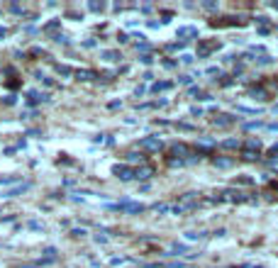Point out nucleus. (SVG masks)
Masks as SVG:
<instances>
[{
  "label": "nucleus",
  "instance_id": "e433bc0d",
  "mask_svg": "<svg viewBox=\"0 0 278 268\" xmlns=\"http://www.w3.org/2000/svg\"><path fill=\"white\" fill-rule=\"evenodd\" d=\"M191 81H193V76H181V83L183 86H191Z\"/></svg>",
  "mask_w": 278,
  "mask_h": 268
},
{
  "label": "nucleus",
  "instance_id": "4be33fe9",
  "mask_svg": "<svg viewBox=\"0 0 278 268\" xmlns=\"http://www.w3.org/2000/svg\"><path fill=\"white\" fill-rule=\"evenodd\" d=\"M59 27H61V20H52V22L44 25V32H54V30H59Z\"/></svg>",
  "mask_w": 278,
  "mask_h": 268
},
{
  "label": "nucleus",
  "instance_id": "c9c22d12",
  "mask_svg": "<svg viewBox=\"0 0 278 268\" xmlns=\"http://www.w3.org/2000/svg\"><path fill=\"white\" fill-rule=\"evenodd\" d=\"M191 115H193V117H200V115H203V107H191Z\"/></svg>",
  "mask_w": 278,
  "mask_h": 268
},
{
  "label": "nucleus",
  "instance_id": "9b49d317",
  "mask_svg": "<svg viewBox=\"0 0 278 268\" xmlns=\"http://www.w3.org/2000/svg\"><path fill=\"white\" fill-rule=\"evenodd\" d=\"M232 122H234L232 115H217V117L212 119V124H215V127H229Z\"/></svg>",
  "mask_w": 278,
  "mask_h": 268
},
{
  "label": "nucleus",
  "instance_id": "b1692460",
  "mask_svg": "<svg viewBox=\"0 0 278 268\" xmlns=\"http://www.w3.org/2000/svg\"><path fill=\"white\" fill-rule=\"evenodd\" d=\"M261 127H266V124H264V122H247V124H244L247 132H251V129H261Z\"/></svg>",
  "mask_w": 278,
  "mask_h": 268
},
{
  "label": "nucleus",
  "instance_id": "ea45409f",
  "mask_svg": "<svg viewBox=\"0 0 278 268\" xmlns=\"http://www.w3.org/2000/svg\"><path fill=\"white\" fill-rule=\"evenodd\" d=\"M90 10H95V12H100V10H103V5H98V2H90Z\"/></svg>",
  "mask_w": 278,
  "mask_h": 268
},
{
  "label": "nucleus",
  "instance_id": "393cba45",
  "mask_svg": "<svg viewBox=\"0 0 278 268\" xmlns=\"http://www.w3.org/2000/svg\"><path fill=\"white\" fill-rule=\"evenodd\" d=\"M56 73H59V76H73V71H71L69 66H56Z\"/></svg>",
  "mask_w": 278,
  "mask_h": 268
},
{
  "label": "nucleus",
  "instance_id": "ddd939ff",
  "mask_svg": "<svg viewBox=\"0 0 278 268\" xmlns=\"http://www.w3.org/2000/svg\"><path fill=\"white\" fill-rule=\"evenodd\" d=\"M127 163H139V166H144V154L130 151V154H127Z\"/></svg>",
  "mask_w": 278,
  "mask_h": 268
},
{
  "label": "nucleus",
  "instance_id": "6ab92c4d",
  "mask_svg": "<svg viewBox=\"0 0 278 268\" xmlns=\"http://www.w3.org/2000/svg\"><path fill=\"white\" fill-rule=\"evenodd\" d=\"M242 159H244V161H256V159H259V151L242 149Z\"/></svg>",
  "mask_w": 278,
  "mask_h": 268
},
{
  "label": "nucleus",
  "instance_id": "6e6552de",
  "mask_svg": "<svg viewBox=\"0 0 278 268\" xmlns=\"http://www.w3.org/2000/svg\"><path fill=\"white\" fill-rule=\"evenodd\" d=\"M249 98H254V100H269V93H266L264 86H256V88L249 90Z\"/></svg>",
  "mask_w": 278,
  "mask_h": 268
},
{
  "label": "nucleus",
  "instance_id": "423d86ee",
  "mask_svg": "<svg viewBox=\"0 0 278 268\" xmlns=\"http://www.w3.org/2000/svg\"><path fill=\"white\" fill-rule=\"evenodd\" d=\"M151 176H154V168H151L149 163H144V166H137V168H135V178L137 180H149Z\"/></svg>",
  "mask_w": 278,
  "mask_h": 268
},
{
  "label": "nucleus",
  "instance_id": "f257e3e1",
  "mask_svg": "<svg viewBox=\"0 0 278 268\" xmlns=\"http://www.w3.org/2000/svg\"><path fill=\"white\" fill-rule=\"evenodd\" d=\"M222 44L217 39H198V56L200 59H208L212 52H217Z\"/></svg>",
  "mask_w": 278,
  "mask_h": 268
},
{
  "label": "nucleus",
  "instance_id": "bb28decb",
  "mask_svg": "<svg viewBox=\"0 0 278 268\" xmlns=\"http://www.w3.org/2000/svg\"><path fill=\"white\" fill-rule=\"evenodd\" d=\"M154 212H159V214H166V212H171V205H154Z\"/></svg>",
  "mask_w": 278,
  "mask_h": 268
},
{
  "label": "nucleus",
  "instance_id": "473e14b6",
  "mask_svg": "<svg viewBox=\"0 0 278 268\" xmlns=\"http://www.w3.org/2000/svg\"><path fill=\"white\" fill-rule=\"evenodd\" d=\"M27 227L29 229H34V232H44V224H39V222H29Z\"/></svg>",
  "mask_w": 278,
  "mask_h": 268
},
{
  "label": "nucleus",
  "instance_id": "f704fd0d",
  "mask_svg": "<svg viewBox=\"0 0 278 268\" xmlns=\"http://www.w3.org/2000/svg\"><path fill=\"white\" fill-rule=\"evenodd\" d=\"M122 264H127V259H117V256L110 259V266H122Z\"/></svg>",
  "mask_w": 278,
  "mask_h": 268
},
{
  "label": "nucleus",
  "instance_id": "7ed1b4c3",
  "mask_svg": "<svg viewBox=\"0 0 278 268\" xmlns=\"http://www.w3.org/2000/svg\"><path fill=\"white\" fill-rule=\"evenodd\" d=\"M112 176H117L120 180H132L135 178V168L130 163H115L112 166Z\"/></svg>",
  "mask_w": 278,
  "mask_h": 268
},
{
  "label": "nucleus",
  "instance_id": "4c0bfd02",
  "mask_svg": "<svg viewBox=\"0 0 278 268\" xmlns=\"http://www.w3.org/2000/svg\"><path fill=\"white\" fill-rule=\"evenodd\" d=\"M264 129H269V132H278V122H274V124H266Z\"/></svg>",
  "mask_w": 278,
  "mask_h": 268
},
{
  "label": "nucleus",
  "instance_id": "0eeeda50",
  "mask_svg": "<svg viewBox=\"0 0 278 268\" xmlns=\"http://www.w3.org/2000/svg\"><path fill=\"white\" fill-rule=\"evenodd\" d=\"M210 25L212 27H234V25H242L239 20H234V17H215V20H210Z\"/></svg>",
  "mask_w": 278,
  "mask_h": 268
},
{
  "label": "nucleus",
  "instance_id": "7c9ffc66",
  "mask_svg": "<svg viewBox=\"0 0 278 268\" xmlns=\"http://www.w3.org/2000/svg\"><path fill=\"white\" fill-rule=\"evenodd\" d=\"M27 188H29V185H17L15 190H10V193H7V198H12V195H17V193H25Z\"/></svg>",
  "mask_w": 278,
  "mask_h": 268
},
{
  "label": "nucleus",
  "instance_id": "a878e982",
  "mask_svg": "<svg viewBox=\"0 0 278 268\" xmlns=\"http://www.w3.org/2000/svg\"><path fill=\"white\" fill-rule=\"evenodd\" d=\"M254 63H259V66H269V63H271V56H269V54H264V56L254 59Z\"/></svg>",
  "mask_w": 278,
  "mask_h": 268
},
{
  "label": "nucleus",
  "instance_id": "37998d69",
  "mask_svg": "<svg viewBox=\"0 0 278 268\" xmlns=\"http://www.w3.org/2000/svg\"><path fill=\"white\" fill-rule=\"evenodd\" d=\"M271 7H274V10H278V2H274V5H271Z\"/></svg>",
  "mask_w": 278,
  "mask_h": 268
},
{
  "label": "nucleus",
  "instance_id": "58836bf2",
  "mask_svg": "<svg viewBox=\"0 0 278 268\" xmlns=\"http://www.w3.org/2000/svg\"><path fill=\"white\" fill-rule=\"evenodd\" d=\"M181 61H183V63H193V56H191V54H183Z\"/></svg>",
  "mask_w": 278,
  "mask_h": 268
},
{
  "label": "nucleus",
  "instance_id": "f3484780",
  "mask_svg": "<svg viewBox=\"0 0 278 268\" xmlns=\"http://www.w3.org/2000/svg\"><path fill=\"white\" fill-rule=\"evenodd\" d=\"M220 147H222V149H239L242 142H239V139H224V142H220Z\"/></svg>",
  "mask_w": 278,
  "mask_h": 268
},
{
  "label": "nucleus",
  "instance_id": "dca6fc26",
  "mask_svg": "<svg viewBox=\"0 0 278 268\" xmlns=\"http://www.w3.org/2000/svg\"><path fill=\"white\" fill-rule=\"evenodd\" d=\"M242 149L259 151V149H261V139H254V137H251V139H247V142H244V147H242Z\"/></svg>",
  "mask_w": 278,
  "mask_h": 268
},
{
  "label": "nucleus",
  "instance_id": "20e7f679",
  "mask_svg": "<svg viewBox=\"0 0 278 268\" xmlns=\"http://www.w3.org/2000/svg\"><path fill=\"white\" fill-rule=\"evenodd\" d=\"M222 200H227V203H256V198H247V195L239 193V190H224Z\"/></svg>",
  "mask_w": 278,
  "mask_h": 268
},
{
  "label": "nucleus",
  "instance_id": "1a4fd4ad",
  "mask_svg": "<svg viewBox=\"0 0 278 268\" xmlns=\"http://www.w3.org/2000/svg\"><path fill=\"white\" fill-rule=\"evenodd\" d=\"M73 76L78 78V81H93V78H98V73L95 71H88V68H78V71H73Z\"/></svg>",
  "mask_w": 278,
  "mask_h": 268
},
{
  "label": "nucleus",
  "instance_id": "2eb2a0df",
  "mask_svg": "<svg viewBox=\"0 0 278 268\" xmlns=\"http://www.w3.org/2000/svg\"><path fill=\"white\" fill-rule=\"evenodd\" d=\"M171 88H173V83H168V81H159V83H154V86H151L154 93H164V90H171Z\"/></svg>",
  "mask_w": 278,
  "mask_h": 268
},
{
  "label": "nucleus",
  "instance_id": "412c9836",
  "mask_svg": "<svg viewBox=\"0 0 278 268\" xmlns=\"http://www.w3.org/2000/svg\"><path fill=\"white\" fill-rule=\"evenodd\" d=\"M237 112H244V115H261L259 107H242V105L237 107Z\"/></svg>",
  "mask_w": 278,
  "mask_h": 268
},
{
  "label": "nucleus",
  "instance_id": "f8f14e48",
  "mask_svg": "<svg viewBox=\"0 0 278 268\" xmlns=\"http://www.w3.org/2000/svg\"><path fill=\"white\" fill-rule=\"evenodd\" d=\"M212 163H215L217 168H232V166H234V161H232V159H224V156H215Z\"/></svg>",
  "mask_w": 278,
  "mask_h": 268
},
{
  "label": "nucleus",
  "instance_id": "c85d7f7f",
  "mask_svg": "<svg viewBox=\"0 0 278 268\" xmlns=\"http://www.w3.org/2000/svg\"><path fill=\"white\" fill-rule=\"evenodd\" d=\"M237 183H239V185H254V178H249V176H239Z\"/></svg>",
  "mask_w": 278,
  "mask_h": 268
},
{
  "label": "nucleus",
  "instance_id": "39448f33",
  "mask_svg": "<svg viewBox=\"0 0 278 268\" xmlns=\"http://www.w3.org/2000/svg\"><path fill=\"white\" fill-rule=\"evenodd\" d=\"M117 208L122 210V212H127V214H139V212H144V210H146L141 203H130V200H122Z\"/></svg>",
  "mask_w": 278,
  "mask_h": 268
},
{
  "label": "nucleus",
  "instance_id": "4468645a",
  "mask_svg": "<svg viewBox=\"0 0 278 268\" xmlns=\"http://www.w3.org/2000/svg\"><path fill=\"white\" fill-rule=\"evenodd\" d=\"M215 144H217L215 139H208V137H198V147H200V149H212Z\"/></svg>",
  "mask_w": 278,
  "mask_h": 268
},
{
  "label": "nucleus",
  "instance_id": "a211bd4d",
  "mask_svg": "<svg viewBox=\"0 0 278 268\" xmlns=\"http://www.w3.org/2000/svg\"><path fill=\"white\" fill-rule=\"evenodd\" d=\"M100 56L105 61H120L122 56H120V52H110V49H105V52H100Z\"/></svg>",
  "mask_w": 278,
  "mask_h": 268
},
{
  "label": "nucleus",
  "instance_id": "72a5a7b5",
  "mask_svg": "<svg viewBox=\"0 0 278 268\" xmlns=\"http://www.w3.org/2000/svg\"><path fill=\"white\" fill-rule=\"evenodd\" d=\"M139 61H141V63H146V66H149V63H151V61H154V56H151V54H141V56H139Z\"/></svg>",
  "mask_w": 278,
  "mask_h": 268
},
{
  "label": "nucleus",
  "instance_id": "a19ab883",
  "mask_svg": "<svg viewBox=\"0 0 278 268\" xmlns=\"http://www.w3.org/2000/svg\"><path fill=\"white\" fill-rule=\"evenodd\" d=\"M71 234H73V237H83V234H85V229H73Z\"/></svg>",
  "mask_w": 278,
  "mask_h": 268
},
{
  "label": "nucleus",
  "instance_id": "9d476101",
  "mask_svg": "<svg viewBox=\"0 0 278 268\" xmlns=\"http://www.w3.org/2000/svg\"><path fill=\"white\" fill-rule=\"evenodd\" d=\"M176 37H178V39H186V37H198V27H178Z\"/></svg>",
  "mask_w": 278,
  "mask_h": 268
},
{
  "label": "nucleus",
  "instance_id": "2f4dec72",
  "mask_svg": "<svg viewBox=\"0 0 278 268\" xmlns=\"http://www.w3.org/2000/svg\"><path fill=\"white\" fill-rule=\"evenodd\" d=\"M171 212H173V214H183V212H188V210L178 203V205H171Z\"/></svg>",
  "mask_w": 278,
  "mask_h": 268
},
{
  "label": "nucleus",
  "instance_id": "cd10ccee",
  "mask_svg": "<svg viewBox=\"0 0 278 268\" xmlns=\"http://www.w3.org/2000/svg\"><path fill=\"white\" fill-rule=\"evenodd\" d=\"M168 166H171V168H181V166H186V161H181V159H168Z\"/></svg>",
  "mask_w": 278,
  "mask_h": 268
},
{
  "label": "nucleus",
  "instance_id": "c756f323",
  "mask_svg": "<svg viewBox=\"0 0 278 268\" xmlns=\"http://www.w3.org/2000/svg\"><path fill=\"white\" fill-rule=\"evenodd\" d=\"M176 127H178V129H181V132H193V129H195L193 124H186V122H178V124H176Z\"/></svg>",
  "mask_w": 278,
  "mask_h": 268
},
{
  "label": "nucleus",
  "instance_id": "5701e85b",
  "mask_svg": "<svg viewBox=\"0 0 278 268\" xmlns=\"http://www.w3.org/2000/svg\"><path fill=\"white\" fill-rule=\"evenodd\" d=\"M186 239H188V241H195V239H205V232H186Z\"/></svg>",
  "mask_w": 278,
  "mask_h": 268
},
{
  "label": "nucleus",
  "instance_id": "c03bdc74",
  "mask_svg": "<svg viewBox=\"0 0 278 268\" xmlns=\"http://www.w3.org/2000/svg\"><path fill=\"white\" fill-rule=\"evenodd\" d=\"M274 112H278V105H274Z\"/></svg>",
  "mask_w": 278,
  "mask_h": 268
},
{
  "label": "nucleus",
  "instance_id": "aec40b11",
  "mask_svg": "<svg viewBox=\"0 0 278 268\" xmlns=\"http://www.w3.org/2000/svg\"><path fill=\"white\" fill-rule=\"evenodd\" d=\"M151 268H186V264L183 261H171V264H156V266H151Z\"/></svg>",
  "mask_w": 278,
  "mask_h": 268
},
{
  "label": "nucleus",
  "instance_id": "79ce46f5",
  "mask_svg": "<svg viewBox=\"0 0 278 268\" xmlns=\"http://www.w3.org/2000/svg\"><path fill=\"white\" fill-rule=\"evenodd\" d=\"M5 34H7V30H5V27H0V37H5Z\"/></svg>",
  "mask_w": 278,
  "mask_h": 268
},
{
  "label": "nucleus",
  "instance_id": "f03ea898",
  "mask_svg": "<svg viewBox=\"0 0 278 268\" xmlns=\"http://www.w3.org/2000/svg\"><path fill=\"white\" fill-rule=\"evenodd\" d=\"M137 147L141 151H154V154H156V151L164 149V142H161L156 134H151V137H141V139L137 142Z\"/></svg>",
  "mask_w": 278,
  "mask_h": 268
}]
</instances>
